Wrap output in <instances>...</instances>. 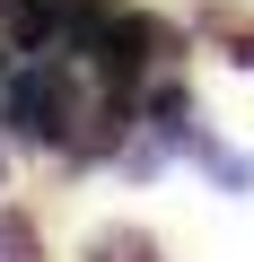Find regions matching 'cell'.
Instances as JSON below:
<instances>
[{
  "mask_svg": "<svg viewBox=\"0 0 254 262\" xmlns=\"http://www.w3.org/2000/svg\"><path fill=\"white\" fill-rule=\"evenodd\" d=\"M0 175H9V149H0Z\"/></svg>",
  "mask_w": 254,
  "mask_h": 262,
  "instance_id": "obj_7",
  "label": "cell"
},
{
  "mask_svg": "<svg viewBox=\"0 0 254 262\" xmlns=\"http://www.w3.org/2000/svg\"><path fill=\"white\" fill-rule=\"evenodd\" d=\"M202 35H210L237 70H254V9H237V0H202Z\"/></svg>",
  "mask_w": 254,
  "mask_h": 262,
  "instance_id": "obj_4",
  "label": "cell"
},
{
  "mask_svg": "<svg viewBox=\"0 0 254 262\" xmlns=\"http://www.w3.org/2000/svg\"><path fill=\"white\" fill-rule=\"evenodd\" d=\"M0 262H44V236L27 210H0Z\"/></svg>",
  "mask_w": 254,
  "mask_h": 262,
  "instance_id": "obj_6",
  "label": "cell"
},
{
  "mask_svg": "<svg viewBox=\"0 0 254 262\" xmlns=\"http://www.w3.org/2000/svg\"><path fill=\"white\" fill-rule=\"evenodd\" d=\"M88 262H158V236L149 227H96L88 236Z\"/></svg>",
  "mask_w": 254,
  "mask_h": 262,
  "instance_id": "obj_5",
  "label": "cell"
},
{
  "mask_svg": "<svg viewBox=\"0 0 254 262\" xmlns=\"http://www.w3.org/2000/svg\"><path fill=\"white\" fill-rule=\"evenodd\" d=\"M0 9H9V0H0Z\"/></svg>",
  "mask_w": 254,
  "mask_h": 262,
  "instance_id": "obj_8",
  "label": "cell"
},
{
  "mask_svg": "<svg viewBox=\"0 0 254 262\" xmlns=\"http://www.w3.org/2000/svg\"><path fill=\"white\" fill-rule=\"evenodd\" d=\"M9 18H18V44L27 53H70L96 27V0H9Z\"/></svg>",
  "mask_w": 254,
  "mask_h": 262,
  "instance_id": "obj_3",
  "label": "cell"
},
{
  "mask_svg": "<svg viewBox=\"0 0 254 262\" xmlns=\"http://www.w3.org/2000/svg\"><path fill=\"white\" fill-rule=\"evenodd\" d=\"M175 35L158 27V18H141V9H96V27H88V53H96V79L114 88V96H132L149 70H158V53H167Z\"/></svg>",
  "mask_w": 254,
  "mask_h": 262,
  "instance_id": "obj_2",
  "label": "cell"
},
{
  "mask_svg": "<svg viewBox=\"0 0 254 262\" xmlns=\"http://www.w3.org/2000/svg\"><path fill=\"white\" fill-rule=\"evenodd\" d=\"M9 122L27 131L35 149H62L70 131H79V79H70L53 53L18 61V70H9Z\"/></svg>",
  "mask_w": 254,
  "mask_h": 262,
  "instance_id": "obj_1",
  "label": "cell"
}]
</instances>
